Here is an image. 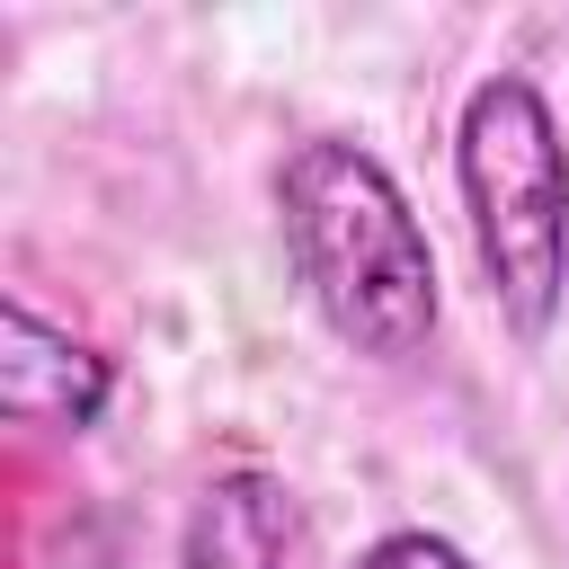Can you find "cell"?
<instances>
[{
	"label": "cell",
	"instance_id": "obj_1",
	"mask_svg": "<svg viewBox=\"0 0 569 569\" xmlns=\"http://www.w3.org/2000/svg\"><path fill=\"white\" fill-rule=\"evenodd\" d=\"M276 222L284 258L329 320L338 347L373 365H409L436 338V249L400 196V178L338 133H311L276 169Z\"/></svg>",
	"mask_w": 569,
	"mask_h": 569
},
{
	"label": "cell",
	"instance_id": "obj_2",
	"mask_svg": "<svg viewBox=\"0 0 569 569\" xmlns=\"http://www.w3.org/2000/svg\"><path fill=\"white\" fill-rule=\"evenodd\" d=\"M453 187L471 213V249L489 302L533 347L569 302V142L551 98L525 71H489L453 124Z\"/></svg>",
	"mask_w": 569,
	"mask_h": 569
},
{
	"label": "cell",
	"instance_id": "obj_3",
	"mask_svg": "<svg viewBox=\"0 0 569 569\" xmlns=\"http://www.w3.org/2000/svg\"><path fill=\"white\" fill-rule=\"evenodd\" d=\"M107 391H116V365H107L89 338L53 329V320L27 311L18 293L0 302V409H9L18 427L80 436V427H98Z\"/></svg>",
	"mask_w": 569,
	"mask_h": 569
},
{
	"label": "cell",
	"instance_id": "obj_4",
	"mask_svg": "<svg viewBox=\"0 0 569 569\" xmlns=\"http://www.w3.org/2000/svg\"><path fill=\"white\" fill-rule=\"evenodd\" d=\"M178 569H293V498L276 471H213L178 525Z\"/></svg>",
	"mask_w": 569,
	"mask_h": 569
},
{
	"label": "cell",
	"instance_id": "obj_5",
	"mask_svg": "<svg viewBox=\"0 0 569 569\" xmlns=\"http://www.w3.org/2000/svg\"><path fill=\"white\" fill-rule=\"evenodd\" d=\"M356 569H471V551H453L445 533H382Z\"/></svg>",
	"mask_w": 569,
	"mask_h": 569
}]
</instances>
